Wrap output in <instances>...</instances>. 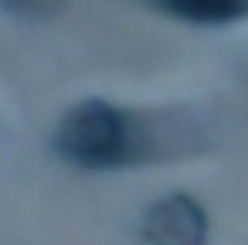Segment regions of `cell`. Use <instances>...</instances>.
Instances as JSON below:
<instances>
[{"label":"cell","instance_id":"cell-1","mask_svg":"<svg viewBox=\"0 0 248 245\" xmlns=\"http://www.w3.org/2000/svg\"><path fill=\"white\" fill-rule=\"evenodd\" d=\"M55 153L82 170H109L146 160V140L140 123L119 106L106 99H82L62 116L55 130Z\"/></svg>","mask_w":248,"mask_h":245},{"label":"cell","instance_id":"cell-2","mask_svg":"<svg viewBox=\"0 0 248 245\" xmlns=\"http://www.w3.org/2000/svg\"><path fill=\"white\" fill-rule=\"evenodd\" d=\"M140 235L146 245H207L211 218L194 194L170 191L143 208Z\"/></svg>","mask_w":248,"mask_h":245},{"label":"cell","instance_id":"cell-3","mask_svg":"<svg viewBox=\"0 0 248 245\" xmlns=\"http://www.w3.org/2000/svg\"><path fill=\"white\" fill-rule=\"evenodd\" d=\"M150 4L177 21L221 28L248 17V0H150Z\"/></svg>","mask_w":248,"mask_h":245},{"label":"cell","instance_id":"cell-4","mask_svg":"<svg viewBox=\"0 0 248 245\" xmlns=\"http://www.w3.org/2000/svg\"><path fill=\"white\" fill-rule=\"evenodd\" d=\"M7 14H17L24 21H45L51 14H58V7L65 0H0Z\"/></svg>","mask_w":248,"mask_h":245}]
</instances>
